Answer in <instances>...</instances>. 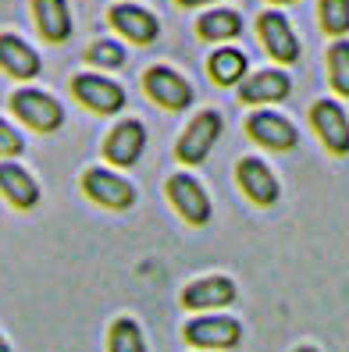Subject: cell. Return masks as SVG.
Returning <instances> with one entry per match:
<instances>
[{
  "label": "cell",
  "mask_w": 349,
  "mask_h": 352,
  "mask_svg": "<svg viewBox=\"0 0 349 352\" xmlns=\"http://www.w3.org/2000/svg\"><path fill=\"white\" fill-rule=\"evenodd\" d=\"M11 107H14V114L22 118L29 129H36V132H57L61 121H65L61 103H57L50 93H39V89H18V93L11 96Z\"/></svg>",
  "instance_id": "cell-1"
},
{
  "label": "cell",
  "mask_w": 349,
  "mask_h": 352,
  "mask_svg": "<svg viewBox=\"0 0 349 352\" xmlns=\"http://www.w3.org/2000/svg\"><path fill=\"white\" fill-rule=\"evenodd\" d=\"M82 189H86L89 199L111 206V210H129V206L136 203V189L118 178L114 171H104V168H89L86 175H82Z\"/></svg>",
  "instance_id": "cell-2"
},
{
  "label": "cell",
  "mask_w": 349,
  "mask_h": 352,
  "mask_svg": "<svg viewBox=\"0 0 349 352\" xmlns=\"http://www.w3.org/2000/svg\"><path fill=\"white\" fill-rule=\"evenodd\" d=\"M221 135V114L218 111H203L193 118V125L186 129V135L178 139V160H186V164H200V160H207L211 146L218 142Z\"/></svg>",
  "instance_id": "cell-3"
},
{
  "label": "cell",
  "mask_w": 349,
  "mask_h": 352,
  "mask_svg": "<svg viewBox=\"0 0 349 352\" xmlns=\"http://www.w3.org/2000/svg\"><path fill=\"white\" fill-rule=\"evenodd\" d=\"M142 86H147V93L160 103V107H168V111H186L193 103V86L178 72L164 68V65L150 68L147 78H142Z\"/></svg>",
  "instance_id": "cell-4"
},
{
  "label": "cell",
  "mask_w": 349,
  "mask_h": 352,
  "mask_svg": "<svg viewBox=\"0 0 349 352\" xmlns=\"http://www.w3.org/2000/svg\"><path fill=\"white\" fill-rule=\"evenodd\" d=\"M72 93L96 114H114V111L125 107V93H121V86L111 82V78H104V75H75Z\"/></svg>",
  "instance_id": "cell-5"
},
{
  "label": "cell",
  "mask_w": 349,
  "mask_h": 352,
  "mask_svg": "<svg viewBox=\"0 0 349 352\" xmlns=\"http://www.w3.org/2000/svg\"><path fill=\"white\" fill-rule=\"evenodd\" d=\"M168 199L175 203V210L189 224H207L211 221V199L200 189V182L193 175H175L168 182Z\"/></svg>",
  "instance_id": "cell-6"
},
{
  "label": "cell",
  "mask_w": 349,
  "mask_h": 352,
  "mask_svg": "<svg viewBox=\"0 0 349 352\" xmlns=\"http://www.w3.org/2000/svg\"><path fill=\"white\" fill-rule=\"evenodd\" d=\"M242 331L232 317H196L186 324V342L200 349H232L239 345Z\"/></svg>",
  "instance_id": "cell-7"
},
{
  "label": "cell",
  "mask_w": 349,
  "mask_h": 352,
  "mask_svg": "<svg viewBox=\"0 0 349 352\" xmlns=\"http://www.w3.org/2000/svg\"><path fill=\"white\" fill-rule=\"evenodd\" d=\"M310 121L317 135L324 139V146L332 153H349V118L342 114V107L335 100H317L314 111H310Z\"/></svg>",
  "instance_id": "cell-8"
},
{
  "label": "cell",
  "mask_w": 349,
  "mask_h": 352,
  "mask_svg": "<svg viewBox=\"0 0 349 352\" xmlns=\"http://www.w3.org/2000/svg\"><path fill=\"white\" fill-rule=\"evenodd\" d=\"M142 146H147V129H142L139 121H121V125L107 135L104 153H107L111 164H118V168H132L142 153Z\"/></svg>",
  "instance_id": "cell-9"
},
{
  "label": "cell",
  "mask_w": 349,
  "mask_h": 352,
  "mask_svg": "<svg viewBox=\"0 0 349 352\" xmlns=\"http://www.w3.org/2000/svg\"><path fill=\"white\" fill-rule=\"evenodd\" d=\"M246 132H250L257 142H264L268 150H289V146H296V129H293L282 114H271V111L250 114V121H246Z\"/></svg>",
  "instance_id": "cell-10"
},
{
  "label": "cell",
  "mask_w": 349,
  "mask_h": 352,
  "mask_svg": "<svg viewBox=\"0 0 349 352\" xmlns=\"http://www.w3.org/2000/svg\"><path fill=\"white\" fill-rule=\"evenodd\" d=\"M0 68H4L11 78H36L39 75V54L25 43V39H18L11 32H0Z\"/></svg>",
  "instance_id": "cell-11"
},
{
  "label": "cell",
  "mask_w": 349,
  "mask_h": 352,
  "mask_svg": "<svg viewBox=\"0 0 349 352\" xmlns=\"http://www.w3.org/2000/svg\"><path fill=\"white\" fill-rule=\"evenodd\" d=\"M257 29H260L264 47L271 50V57H278V60H296V57H299V43H296L289 22H285V14L264 11L260 22H257Z\"/></svg>",
  "instance_id": "cell-12"
},
{
  "label": "cell",
  "mask_w": 349,
  "mask_h": 352,
  "mask_svg": "<svg viewBox=\"0 0 349 352\" xmlns=\"http://www.w3.org/2000/svg\"><path fill=\"white\" fill-rule=\"evenodd\" d=\"M0 192H4L8 203H14L18 210H29V206L39 203V185H36V178L22 168V164H11V160L0 164Z\"/></svg>",
  "instance_id": "cell-13"
},
{
  "label": "cell",
  "mask_w": 349,
  "mask_h": 352,
  "mask_svg": "<svg viewBox=\"0 0 349 352\" xmlns=\"http://www.w3.org/2000/svg\"><path fill=\"white\" fill-rule=\"evenodd\" d=\"M229 302H235V285L229 278H200L186 285V292H182V306L189 309H214Z\"/></svg>",
  "instance_id": "cell-14"
},
{
  "label": "cell",
  "mask_w": 349,
  "mask_h": 352,
  "mask_svg": "<svg viewBox=\"0 0 349 352\" xmlns=\"http://www.w3.org/2000/svg\"><path fill=\"white\" fill-rule=\"evenodd\" d=\"M111 25H114L121 36L136 39V43H154L157 32H160L157 18H154L150 11L136 8V4H118V8H111Z\"/></svg>",
  "instance_id": "cell-15"
},
{
  "label": "cell",
  "mask_w": 349,
  "mask_h": 352,
  "mask_svg": "<svg viewBox=\"0 0 349 352\" xmlns=\"http://www.w3.org/2000/svg\"><path fill=\"white\" fill-rule=\"evenodd\" d=\"M239 185L246 189V196L260 206H271L278 199V182L268 168H264V160H253V157L239 160Z\"/></svg>",
  "instance_id": "cell-16"
},
{
  "label": "cell",
  "mask_w": 349,
  "mask_h": 352,
  "mask_svg": "<svg viewBox=\"0 0 349 352\" xmlns=\"http://www.w3.org/2000/svg\"><path fill=\"white\" fill-rule=\"evenodd\" d=\"M32 14L43 39H50V43H65L72 36V14L65 0H32Z\"/></svg>",
  "instance_id": "cell-17"
},
{
  "label": "cell",
  "mask_w": 349,
  "mask_h": 352,
  "mask_svg": "<svg viewBox=\"0 0 349 352\" xmlns=\"http://www.w3.org/2000/svg\"><path fill=\"white\" fill-rule=\"evenodd\" d=\"M285 93H289V75L282 72H257L239 82L242 103H271V100H282Z\"/></svg>",
  "instance_id": "cell-18"
},
{
  "label": "cell",
  "mask_w": 349,
  "mask_h": 352,
  "mask_svg": "<svg viewBox=\"0 0 349 352\" xmlns=\"http://www.w3.org/2000/svg\"><path fill=\"white\" fill-rule=\"evenodd\" d=\"M211 75L218 86H235V82L246 78V54L232 50V47H224L211 57Z\"/></svg>",
  "instance_id": "cell-19"
},
{
  "label": "cell",
  "mask_w": 349,
  "mask_h": 352,
  "mask_svg": "<svg viewBox=\"0 0 349 352\" xmlns=\"http://www.w3.org/2000/svg\"><path fill=\"white\" fill-rule=\"evenodd\" d=\"M196 32L203 39H232L242 32V18L235 11H211L196 22Z\"/></svg>",
  "instance_id": "cell-20"
},
{
  "label": "cell",
  "mask_w": 349,
  "mask_h": 352,
  "mask_svg": "<svg viewBox=\"0 0 349 352\" xmlns=\"http://www.w3.org/2000/svg\"><path fill=\"white\" fill-rule=\"evenodd\" d=\"M107 349L111 352H147V342H142V331L136 320L121 317L111 324V338H107Z\"/></svg>",
  "instance_id": "cell-21"
},
{
  "label": "cell",
  "mask_w": 349,
  "mask_h": 352,
  "mask_svg": "<svg viewBox=\"0 0 349 352\" xmlns=\"http://www.w3.org/2000/svg\"><path fill=\"white\" fill-rule=\"evenodd\" d=\"M328 75H332V86L349 96V43H332V50H328Z\"/></svg>",
  "instance_id": "cell-22"
},
{
  "label": "cell",
  "mask_w": 349,
  "mask_h": 352,
  "mask_svg": "<svg viewBox=\"0 0 349 352\" xmlns=\"http://www.w3.org/2000/svg\"><path fill=\"white\" fill-rule=\"evenodd\" d=\"M321 25L332 36L349 32V0H321Z\"/></svg>",
  "instance_id": "cell-23"
},
{
  "label": "cell",
  "mask_w": 349,
  "mask_h": 352,
  "mask_svg": "<svg viewBox=\"0 0 349 352\" xmlns=\"http://www.w3.org/2000/svg\"><path fill=\"white\" fill-rule=\"evenodd\" d=\"M86 57L93 60V65H104V68H118L121 60H125V47L111 43V39H100V43H93L86 50Z\"/></svg>",
  "instance_id": "cell-24"
},
{
  "label": "cell",
  "mask_w": 349,
  "mask_h": 352,
  "mask_svg": "<svg viewBox=\"0 0 349 352\" xmlns=\"http://www.w3.org/2000/svg\"><path fill=\"white\" fill-rule=\"evenodd\" d=\"M25 150V139L22 132H14L4 118H0V157H18Z\"/></svg>",
  "instance_id": "cell-25"
},
{
  "label": "cell",
  "mask_w": 349,
  "mask_h": 352,
  "mask_svg": "<svg viewBox=\"0 0 349 352\" xmlns=\"http://www.w3.org/2000/svg\"><path fill=\"white\" fill-rule=\"evenodd\" d=\"M178 4H186V8H196V4H211V0H178Z\"/></svg>",
  "instance_id": "cell-26"
},
{
  "label": "cell",
  "mask_w": 349,
  "mask_h": 352,
  "mask_svg": "<svg viewBox=\"0 0 349 352\" xmlns=\"http://www.w3.org/2000/svg\"><path fill=\"white\" fill-rule=\"evenodd\" d=\"M0 352H11V349H8V342H4V335H0Z\"/></svg>",
  "instance_id": "cell-27"
},
{
  "label": "cell",
  "mask_w": 349,
  "mask_h": 352,
  "mask_svg": "<svg viewBox=\"0 0 349 352\" xmlns=\"http://www.w3.org/2000/svg\"><path fill=\"white\" fill-rule=\"evenodd\" d=\"M296 352H317V349H310V345H303V349H296Z\"/></svg>",
  "instance_id": "cell-28"
},
{
  "label": "cell",
  "mask_w": 349,
  "mask_h": 352,
  "mask_svg": "<svg viewBox=\"0 0 349 352\" xmlns=\"http://www.w3.org/2000/svg\"><path fill=\"white\" fill-rule=\"evenodd\" d=\"M275 4H289V0H275Z\"/></svg>",
  "instance_id": "cell-29"
}]
</instances>
